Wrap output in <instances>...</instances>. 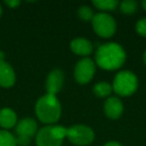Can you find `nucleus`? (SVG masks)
I'll return each mask as SVG.
<instances>
[{"label": "nucleus", "mask_w": 146, "mask_h": 146, "mask_svg": "<svg viewBox=\"0 0 146 146\" xmlns=\"http://www.w3.org/2000/svg\"><path fill=\"white\" fill-rule=\"evenodd\" d=\"M126 53L123 47L117 43H105L97 48L95 54L96 64L105 70H115L123 65Z\"/></svg>", "instance_id": "1"}, {"label": "nucleus", "mask_w": 146, "mask_h": 146, "mask_svg": "<svg viewBox=\"0 0 146 146\" xmlns=\"http://www.w3.org/2000/svg\"><path fill=\"white\" fill-rule=\"evenodd\" d=\"M35 112L38 119L43 123H55L61 116V104L55 95L45 94L36 102Z\"/></svg>", "instance_id": "2"}, {"label": "nucleus", "mask_w": 146, "mask_h": 146, "mask_svg": "<svg viewBox=\"0 0 146 146\" xmlns=\"http://www.w3.org/2000/svg\"><path fill=\"white\" fill-rule=\"evenodd\" d=\"M67 136V128L64 126H45L36 135L37 146H61Z\"/></svg>", "instance_id": "3"}, {"label": "nucleus", "mask_w": 146, "mask_h": 146, "mask_svg": "<svg viewBox=\"0 0 146 146\" xmlns=\"http://www.w3.org/2000/svg\"><path fill=\"white\" fill-rule=\"evenodd\" d=\"M138 79L133 72L124 70L117 73L113 80L112 89L120 96H129L136 91Z\"/></svg>", "instance_id": "4"}, {"label": "nucleus", "mask_w": 146, "mask_h": 146, "mask_svg": "<svg viewBox=\"0 0 146 146\" xmlns=\"http://www.w3.org/2000/svg\"><path fill=\"white\" fill-rule=\"evenodd\" d=\"M92 27L97 35L103 38H109L116 31V22L111 15L107 13H98L92 19Z\"/></svg>", "instance_id": "5"}, {"label": "nucleus", "mask_w": 146, "mask_h": 146, "mask_svg": "<svg viewBox=\"0 0 146 146\" xmlns=\"http://www.w3.org/2000/svg\"><path fill=\"white\" fill-rule=\"evenodd\" d=\"M17 137L16 144L20 146H28L31 138L37 132V123L32 118H23L15 126Z\"/></svg>", "instance_id": "6"}, {"label": "nucleus", "mask_w": 146, "mask_h": 146, "mask_svg": "<svg viewBox=\"0 0 146 146\" xmlns=\"http://www.w3.org/2000/svg\"><path fill=\"white\" fill-rule=\"evenodd\" d=\"M67 138L73 144L79 146H85L90 144L94 140V132L90 127L86 125H73L67 128Z\"/></svg>", "instance_id": "7"}, {"label": "nucleus", "mask_w": 146, "mask_h": 146, "mask_svg": "<svg viewBox=\"0 0 146 146\" xmlns=\"http://www.w3.org/2000/svg\"><path fill=\"white\" fill-rule=\"evenodd\" d=\"M95 64L88 57L82 58L74 68V77L80 84H86L93 78L95 74Z\"/></svg>", "instance_id": "8"}, {"label": "nucleus", "mask_w": 146, "mask_h": 146, "mask_svg": "<svg viewBox=\"0 0 146 146\" xmlns=\"http://www.w3.org/2000/svg\"><path fill=\"white\" fill-rule=\"evenodd\" d=\"M64 82V74L60 69L52 70L47 76L46 79V91L47 94L56 95L62 89Z\"/></svg>", "instance_id": "9"}, {"label": "nucleus", "mask_w": 146, "mask_h": 146, "mask_svg": "<svg viewBox=\"0 0 146 146\" xmlns=\"http://www.w3.org/2000/svg\"><path fill=\"white\" fill-rule=\"evenodd\" d=\"M104 113L110 119H118L123 113V104L117 97H109L104 103Z\"/></svg>", "instance_id": "10"}, {"label": "nucleus", "mask_w": 146, "mask_h": 146, "mask_svg": "<svg viewBox=\"0 0 146 146\" xmlns=\"http://www.w3.org/2000/svg\"><path fill=\"white\" fill-rule=\"evenodd\" d=\"M15 80L16 76L11 65L5 61H0V86L11 87L15 83Z\"/></svg>", "instance_id": "11"}, {"label": "nucleus", "mask_w": 146, "mask_h": 146, "mask_svg": "<svg viewBox=\"0 0 146 146\" xmlns=\"http://www.w3.org/2000/svg\"><path fill=\"white\" fill-rule=\"evenodd\" d=\"M70 48L73 53L81 55V56H87V55L91 54L92 50H93L91 42L88 39L82 38V37L73 39L70 43Z\"/></svg>", "instance_id": "12"}, {"label": "nucleus", "mask_w": 146, "mask_h": 146, "mask_svg": "<svg viewBox=\"0 0 146 146\" xmlns=\"http://www.w3.org/2000/svg\"><path fill=\"white\" fill-rule=\"evenodd\" d=\"M17 124V115L14 110L10 108H3L0 110V126L5 129L12 128Z\"/></svg>", "instance_id": "13"}, {"label": "nucleus", "mask_w": 146, "mask_h": 146, "mask_svg": "<svg viewBox=\"0 0 146 146\" xmlns=\"http://www.w3.org/2000/svg\"><path fill=\"white\" fill-rule=\"evenodd\" d=\"M113 91L112 89V85H110L107 82H99L96 83L93 87V92L97 97H107L111 94Z\"/></svg>", "instance_id": "14"}, {"label": "nucleus", "mask_w": 146, "mask_h": 146, "mask_svg": "<svg viewBox=\"0 0 146 146\" xmlns=\"http://www.w3.org/2000/svg\"><path fill=\"white\" fill-rule=\"evenodd\" d=\"M119 2L116 0H95L93 1V5L97 9L102 11H112L117 8Z\"/></svg>", "instance_id": "15"}, {"label": "nucleus", "mask_w": 146, "mask_h": 146, "mask_svg": "<svg viewBox=\"0 0 146 146\" xmlns=\"http://www.w3.org/2000/svg\"><path fill=\"white\" fill-rule=\"evenodd\" d=\"M16 138L7 130H0V146H16Z\"/></svg>", "instance_id": "16"}, {"label": "nucleus", "mask_w": 146, "mask_h": 146, "mask_svg": "<svg viewBox=\"0 0 146 146\" xmlns=\"http://www.w3.org/2000/svg\"><path fill=\"white\" fill-rule=\"evenodd\" d=\"M120 11L124 14H133L137 9V2L133 0H126L119 3Z\"/></svg>", "instance_id": "17"}, {"label": "nucleus", "mask_w": 146, "mask_h": 146, "mask_svg": "<svg viewBox=\"0 0 146 146\" xmlns=\"http://www.w3.org/2000/svg\"><path fill=\"white\" fill-rule=\"evenodd\" d=\"M77 14L79 16L80 19L84 21H90L93 19V11L90 8L89 6H86V5H83V6H80L79 9L77 11Z\"/></svg>", "instance_id": "18"}, {"label": "nucleus", "mask_w": 146, "mask_h": 146, "mask_svg": "<svg viewBox=\"0 0 146 146\" xmlns=\"http://www.w3.org/2000/svg\"><path fill=\"white\" fill-rule=\"evenodd\" d=\"M136 31L139 35L143 37H146V18L140 19L136 23Z\"/></svg>", "instance_id": "19"}, {"label": "nucleus", "mask_w": 146, "mask_h": 146, "mask_svg": "<svg viewBox=\"0 0 146 146\" xmlns=\"http://www.w3.org/2000/svg\"><path fill=\"white\" fill-rule=\"evenodd\" d=\"M5 3L9 7H11V8H15V7H17L20 4V1H18V0H11V1H5Z\"/></svg>", "instance_id": "20"}, {"label": "nucleus", "mask_w": 146, "mask_h": 146, "mask_svg": "<svg viewBox=\"0 0 146 146\" xmlns=\"http://www.w3.org/2000/svg\"><path fill=\"white\" fill-rule=\"evenodd\" d=\"M104 146H122L119 142H116V141H110L107 142Z\"/></svg>", "instance_id": "21"}, {"label": "nucleus", "mask_w": 146, "mask_h": 146, "mask_svg": "<svg viewBox=\"0 0 146 146\" xmlns=\"http://www.w3.org/2000/svg\"><path fill=\"white\" fill-rule=\"evenodd\" d=\"M0 61H4V53L0 51Z\"/></svg>", "instance_id": "22"}, {"label": "nucleus", "mask_w": 146, "mask_h": 146, "mask_svg": "<svg viewBox=\"0 0 146 146\" xmlns=\"http://www.w3.org/2000/svg\"><path fill=\"white\" fill-rule=\"evenodd\" d=\"M142 7L144 8V10H146V0H144L143 2H142Z\"/></svg>", "instance_id": "23"}, {"label": "nucleus", "mask_w": 146, "mask_h": 146, "mask_svg": "<svg viewBox=\"0 0 146 146\" xmlns=\"http://www.w3.org/2000/svg\"><path fill=\"white\" fill-rule=\"evenodd\" d=\"M143 60H144V63H145V65H146V51L143 54Z\"/></svg>", "instance_id": "24"}, {"label": "nucleus", "mask_w": 146, "mask_h": 146, "mask_svg": "<svg viewBox=\"0 0 146 146\" xmlns=\"http://www.w3.org/2000/svg\"><path fill=\"white\" fill-rule=\"evenodd\" d=\"M1 13H2V8H1V6H0V16H1Z\"/></svg>", "instance_id": "25"}]
</instances>
